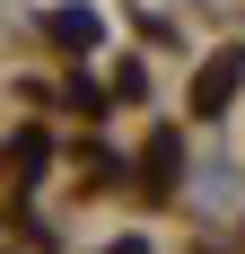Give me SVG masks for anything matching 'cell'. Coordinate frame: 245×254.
Instances as JSON below:
<instances>
[{"mask_svg": "<svg viewBox=\"0 0 245 254\" xmlns=\"http://www.w3.org/2000/svg\"><path fill=\"white\" fill-rule=\"evenodd\" d=\"M237 70H245V53H219V62L201 70V88H193V114H219L228 88H237Z\"/></svg>", "mask_w": 245, "mask_h": 254, "instance_id": "1", "label": "cell"}, {"mask_svg": "<svg viewBox=\"0 0 245 254\" xmlns=\"http://www.w3.org/2000/svg\"><path fill=\"white\" fill-rule=\"evenodd\" d=\"M53 35L79 53V44H97V18H88V9H61V18H53Z\"/></svg>", "mask_w": 245, "mask_h": 254, "instance_id": "2", "label": "cell"}]
</instances>
